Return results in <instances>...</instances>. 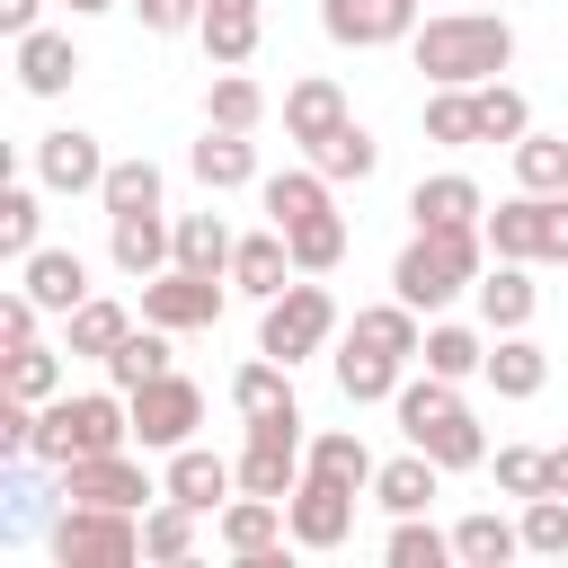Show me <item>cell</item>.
Instances as JSON below:
<instances>
[{
  "label": "cell",
  "instance_id": "27",
  "mask_svg": "<svg viewBox=\"0 0 568 568\" xmlns=\"http://www.w3.org/2000/svg\"><path fill=\"white\" fill-rule=\"evenodd\" d=\"M337 124H346V89H337V80H320V71H311V80H293V89H284V133H293L302 151H311L320 133H337Z\"/></svg>",
  "mask_w": 568,
  "mask_h": 568
},
{
  "label": "cell",
  "instance_id": "4",
  "mask_svg": "<svg viewBox=\"0 0 568 568\" xmlns=\"http://www.w3.org/2000/svg\"><path fill=\"white\" fill-rule=\"evenodd\" d=\"M44 550L62 568H133L142 559V524H133V506H62Z\"/></svg>",
  "mask_w": 568,
  "mask_h": 568
},
{
  "label": "cell",
  "instance_id": "14",
  "mask_svg": "<svg viewBox=\"0 0 568 568\" xmlns=\"http://www.w3.org/2000/svg\"><path fill=\"white\" fill-rule=\"evenodd\" d=\"M36 186H44V195H98V186H106L98 133H80V124L44 133V142H36Z\"/></svg>",
  "mask_w": 568,
  "mask_h": 568
},
{
  "label": "cell",
  "instance_id": "40",
  "mask_svg": "<svg viewBox=\"0 0 568 568\" xmlns=\"http://www.w3.org/2000/svg\"><path fill=\"white\" fill-rule=\"evenodd\" d=\"M426 142H444V151H470L479 142V98L470 89H426Z\"/></svg>",
  "mask_w": 568,
  "mask_h": 568
},
{
  "label": "cell",
  "instance_id": "18",
  "mask_svg": "<svg viewBox=\"0 0 568 568\" xmlns=\"http://www.w3.org/2000/svg\"><path fill=\"white\" fill-rule=\"evenodd\" d=\"M399 435H408L417 453H435L444 470H479V462H488V435H479V417H470L462 399H444L435 417H417V426H399Z\"/></svg>",
  "mask_w": 568,
  "mask_h": 568
},
{
  "label": "cell",
  "instance_id": "30",
  "mask_svg": "<svg viewBox=\"0 0 568 568\" xmlns=\"http://www.w3.org/2000/svg\"><path fill=\"white\" fill-rule=\"evenodd\" d=\"M311 169H320V178H328V186H346V178H355V186H364V178H373V169H382V142H373V133H364V124H355V115H346V124H337V133H320V142H311Z\"/></svg>",
  "mask_w": 568,
  "mask_h": 568
},
{
  "label": "cell",
  "instance_id": "39",
  "mask_svg": "<svg viewBox=\"0 0 568 568\" xmlns=\"http://www.w3.org/2000/svg\"><path fill=\"white\" fill-rule=\"evenodd\" d=\"M204 124H222V133H257V124H266V89H257L248 71H222L213 98H204Z\"/></svg>",
  "mask_w": 568,
  "mask_h": 568
},
{
  "label": "cell",
  "instance_id": "23",
  "mask_svg": "<svg viewBox=\"0 0 568 568\" xmlns=\"http://www.w3.org/2000/svg\"><path fill=\"white\" fill-rule=\"evenodd\" d=\"M408 382V355H390V346H364L355 328H346V346H337V390L355 399V408H373V399H390Z\"/></svg>",
  "mask_w": 568,
  "mask_h": 568
},
{
  "label": "cell",
  "instance_id": "1",
  "mask_svg": "<svg viewBox=\"0 0 568 568\" xmlns=\"http://www.w3.org/2000/svg\"><path fill=\"white\" fill-rule=\"evenodd\" d=\"M408 53H417V71L435 89H479V80H497L515 62V27H506V9H435L408 36Z\"/></svg>",
  "mask_w": 568,
  "mask_h": 568
},
{
  "label": "cell",
  "instance_id": "36",
  "mask_svg": "<svg viewBox=\"0 0 568 568\" xmlns=\"http://www.w3.org/2000/svg\"><path fill=\"white\" fill-rule=\"evenodd\" d=\"M27 462H36V453H18V462H9V479H0V532H36V524H44V506L62 497V479L44 488Z\"/></svg>",
  "mask_w": 568,
  "mask_h": 568
},
{
  "label": "cell",
  "instance_id": "17",
  "mask_svg": "<svg viewBox=\"0 0 568 568\" xmlns=\"http://www.w3.org/2000/svg\"><path fill=\"white\" fill-rule=\"evenodd\" d=\"M302 266H293V240L266 222V231H248L240 248H231V293H248V302H275L284 284H293Z\"/></svg>",
  "mask_w": 568,
  "mask_h": 568
},
{
  "label": "cell",
  "instance_id": "11",
  "mask_svg": "<svg viewBox=\"0 0 568 568\" xmlns=\"http://www.w3.org/2000/svg\"><path fill=\"white\" fill-rule=\"evenodd\" d=\"M213 541H222L240 568H275V550L293 541V524H284V497H248V488H240V497L222 506Z\"/></svg>",
  "mask_w": 568,
  "mask_h": 568
},
{
  "label": "cell",
  "instance_id": "33",
  "mask_svg": "<svg viewBox=\"0 0 568 568\" xmlns=\"http://www.w3.org/2000/svg\"><path fill=\"white\" fill-rule=\"evenodd\" d=\"M0 390H9V399H36V408H44V399H62L71 382H62V355L27 337V346H0Z\"/></svg>",
  "mask_w": 568,
  "mask_h": 568
},
{
  "label": "cell",
  "instance_id": "20",
  "mask_svg": "<svg viewBox=\"0 0 568 568\" xmlns=\"http://www.w3.org/2000/svg\"><path fill=\"white\" fill-rule=\"evenodd\" d=\"M18 284H27L53 320H71V311L89 302V266H80V248H27V257H18Z\"/></svg>",
  "mask_w": 568,
  "mask_h": 568
},
{
  "label": "cell",
  "instance_id": "13",
  "mask_svg": "<svg viewBox=\"0 0 568 568\" xmlns=\"http://www.w3.org/2000/svg\"><path fill=\"white\" fill-rule=\"evenodd\" d=\"M320 27H328V44H355V53L408 44L417 36V0H320Z\"/></svg>",
  "mask_w": 568,
  "mask_h": 568
},
{
  "label": "cell",
  "instance_id": "51",
  "mask_svg": "<svg viewBox=\"0 0 568 568\" xmlns=\"http://www.w3.org/2000/svg\"><path fill=\"white\" fill-rule=\"evenodd\" d=\"M36 320H44V302L18 284V293H0V346H27L36 337Z\"/></svg>",
  "mask_w": 568,
  "mask_h": 568
},
{
  "label": "cell",
  "instance_id": "35",
  "mask_svg": "<svg viewBox=\"0 0 568 568\" xmlns=\"http://www.w3.org/2000/svg\"><path fill=\"white\" fill-rule=\"evenodd\" d=\"M231 222L222 213H178V266H195V275H231Z\"/></svg>",
  "mask_w": 568,
  "mask_h": 568
},
{
  "label": "cell",
  "instance_id": "15",
  "mask_svg": "<svg viewBox=\"0 0 568 568\" xmlns=\"http://www.w3.org/2000/svg\"><path fill=\"white\" fill-rule=\"evenodd\" d=\"M408 222L417 231H470V222H488V195H479V178L444 169V178H417L408 186Z\"/></svg>",
  "mask_w": 568,
  "mask_h": 568
},
{
  "label": "cell",
  "instance_id": "53",
  "mask_svg": "<svg viewBox=\"0 0 568 568\" xmlns=\"http://www.w3.org/2000/svg\"><path fill=\"white\" fill-rule=\"evenodd\" d=\"M36 9H44V0H0V36H27V27H36Z\"/></svg>",
  "mask_w": 568,
  "mask_h": 568
},
{
  "label": "cell",
  "instance_id": "32",
  "mask_svg": "<svg viewBox=\"0 0 568 568\" xmlns=\"http://www.w3.org/2000/svg\"><path fill=\"white\" fill-rule=\"evenodd\" d=\"M488 382H497V399H541V382H550V355H541L524 328H506V337L488 346Z\"/></svg>",
  "mask_w": 568,
  "mask_h": 568
},
{
  "label": "cell",
  "instance_id": "21",
  "mask_svg": "<svg viewBox=\"0 0 568 568\" xmlns=\"http://www.w3.org/2000/svg\"><path fill=\"white\" fill-rule=\"evenodd\" d=\"M18 44V89L27 98H62L71 80H80V53H71V36H53V27H27V36H9Z\"/></svg>",
  "mask_w": 568,
  "mask_h": 568
},
{
  "label": "cell",
  "instance_id": "2",
  "mask_svg": "<svg viewBox=\"0 0 568 568\" xmlns=\"http://www.w3.org/2000/svg\"><path fill=\"white\" fill-rule=\"evenodd\" d=\"M133 444V399L106 382V390H62L36 408V462L44 470H71L89 453H124Z\"/></svg>",
  "mask_w": 568,
  "mask_h": 568
},
{
  "label": "cell",
  "instance_id": "45",
  "mask_svg": "<svg viewBox=\"0 0 568 568\" xmlns=\"http://www.w3.org/2000/svg\"><path fill=\"white\" fill-rule=\"evenodd\" d=\"M470 98H479V142H524V133H532V106H524V89H506V80H479Z\"/></svg>",
  "mask_w": 568,
  "mask_h": 568
},
{
  "label": "cell",
  "instance_id": "19",
  "mask_svg": "<svg viewBox=\"0 0 568 568\" xmlns=\"http://www.w3.org/2000/svg\"><path fill=\"white\" fill-rule=\"evenodd\" d=\"M106 257H115L124 275H160V266H178V222H160V213H115V222H106Z\"/></svg>",
  "mask_w": 568,
  "mask_h": 568
},
{
  "label": "cell",
  "instance_id": "44",
  "mask_svg": "<svg viewBox=\"0 0 568 568\" xmlns=\"http://www.w3.org/2000/svg\"><path fill=\"white\" fill-rule=\"evenodd\" d=\"M151 373H169V328H151V320H142V328L106 355V382H115V390H142Z\"/></svg>",
  "mask_w": 568,
  "mask_h": 568
},
{
  "label": "cell",
  "instance_id": "42",
  "mask_svg": "<svg viewBox=\"0 0 568 568\" xmlns=\"http://www.w3.org/2000/svg\"><path fill=\"white\" fill-rule=\"evenodd\" d=\"M195 36H204V53H213L222 71H240V62L257 53V9H204Z\"/></svg>",
  "mask_w": 568,
  "mask_h": 568
},
{
  "label": "cell",
  "instance_id": "41",
  "mask_svg": "<svg viewBox=\"0 0 568 568\" xmlns=\"http://www.w3.org/2000/svg\"><path fill=\"white\" fill-rule=\"evenodd\" d=\"M417 364H426V373H444V382H470V373H488V346H479L470 328L435 320V328H426V346H417Z\"/></svg>",
  "mask_w": 568,
  "mask_h": 568
},
{
  "label": "cell",
  "instance_id": "50",
  "mask_svg": "<svg viewBox=\"0 0 568 568\" xmlns=\"http://www.w3.org/2000/svg\"><path fill=\"white\" fill-rule=\"evenodd\" d=\"M497 488H506V497H541V488H550V453H532V444H497Z\"/></svg>",
  "mask_w": 568,
  "mask_h": 568
},
{
  "label": "cell",
  "instance_id": "38",
  "mask_svg": "<svg viewBox=\"0 0 568 568\" xmlns=\"http://www.w3.org/2000/svg\"><path fill=\"white\" fill-rule=\"evenodd\" d=\"M515 186L524 195H568V133H524L515 142Z\"/></svg>",
  "mask_w": 568,
  "mask_h": 568
},
{
  "label": "cell",
  "instance_id": "49",
  "mask_svg": "<svg viewBox=\"0 0 568 568\" xmlns=\"http://www.w3.org/2000/svg\"><path fill=\"white\" fill-rule=\"evenodd\" d=\"M524 550H541V559H568V497H524Z\"/></svg>",
  "mask_w": 568,
  "mask_h": 568
},
{
  "label": "cell",
  "instance_id": "28",
  "mask_svg": "<svg viewBox=\"0 0 568 568\" xmlns=\"http://www.w3.org/2000/svg\"><path fill=\"white\" fill-rule=\"evenodd\" d=\"M257 204H266V222H275V231H293V222H320V213H337V204H328V178H320V169H284V178H257Z\"/></svg>",
  "mask_w": 568,
  "mask_h": 568
},
{
  "label": "cell",
  "instance_id": "31",
  "mask_svg": "<svg viewBox=\"0 0 568 568\" xmlns=\"http://www.w3.org/2000/svg\"><path fill=\"white\" fill-rule=\"evenodd\" d=\"M124 337H133V311H124V302H98V293L62 320V355H98V364H106Z\"/></svg>",
  "mask_w": 568,
  "mask_h": 568
},
{
  "label": "cell",
  "instance_id": "12",
  "mask_svg": "<svg viewBox=\"0 0 568 568\" xmlns=\"http://www.w3.org/2000/svg\"><path fill=\"white\" fill-rule=\"evenodd\" d=\"M53 479H62V506H133V515H142V497H160L133 453H89V462H71V470H53Z\"/></svg>",
  "mask_w": 568,
  "mask_h": 568
},
{
  "label": "cell",
  "instance_id": "5",
  "mask_svg": "<svg viewBox=\"0 0 568 568\" xmlns=\"http://www.w3.org/2000/svg\"><path fill=\"white\" fill-rule=\"evenodd\" d=\"M337 337V302H328V284H311V275H293L275 302H266V320H257V355H275V364H302V355H320Z\"/></svg>",
  "mask_w": 568,
  "mask_h": 568
},
{
  "label": "cell",
  "instance_id": "7",
  "mask_svg": "<svg viewBox=\"0 0 568 568\" xmlns=\"http://www.w3.org/2000/svg\"><path fill=\"white\" fill-rule=\"evenodd\" d=\"M133 399V444L142 453H178V444H195V426H204V390L186 382V373H151L142 390H124Z\"/></svg>",
  "mask_w": 568,
  "mask_h": 568
},
{
  "label": "cell",
  "instance_id": "6",
  "mask_svg": "<svg viewBox=\"0 0 568 568\" xmlns=\"http://www.w3.org/2000/svg\"><path fill=\"white\" fill-rule=\"evenodd\" d=\"M479 231H488V248H497V257H524V266H568V195H506Z\"/></svg>",
  "mask_w": 568,
  "mask_h": 568
},
{
  "label": "cell",
  "instance_id": "9",
  "mask_svg": "<svg viewBox=\"0 0 568 568\" xmlns=\"http://www.w3.org/2000/svg\"><path fill=\"white\" fill-rule=\"evenodd\" d=\"M240 488H248V497H293V488H302V417L248 426V444H240Z\"/></svg>",
  "mask_w": 568,
  "mask_h": 568
},
{
  "label": "cell",
  "instance_id": "10",
  "mask_svg": "<svg viewBox=\"0 0 568 568\" xmlns=\"http://www.w3.org/2000/svg\"><path fill=\"white\" fill-rule=\"evenodd\" d=\"M284 524H293V550H346V532H355V488L302 470V488L284 497Z\"/></svg>",
  "mask_w": 568,
  "mask_h": 568
},
{
  "label": "cell",
  "instance_id": "8",
  "mask_svg": "<svg viewBox=\"0 0 568 568\" xmlns=\"http://www.w3.org/2000/svg\"><path fill=\"white\" fill-rule=\"evenodd\" d=\"M222 284H231V275L160 266V275H142V320H151V328H169V337H186V328H213V320H222Z\"/></svg>",
  "mask_w": 568,
  "mask_h": 568
},
{
  "label": "cell",
  "instance_id": "25",
  "mask_svg": "<svg viewBox=\"0 0 568 568\" xmlns=\"http://www.w3.org/2000/svg\"><path fill=\"white\" fill-rule=\"evenodd\" d=\"M186 169L204 178V195H231V186H257V142H248V133H222V124H204V142L186 151Z\"/></svg>",
  "mask_w": 568,
  "mask_h": 568
},
{
  "label": "cell",
  "instance_id": "26",
  "mask_svg": "<svg viewBox=\"0 0 568 568\" xmlns=\"http://www.w3.org/2000/svg\"><path fill=\"white\" fill-rule=\"evenodd\" d=\"M435 488H444V462H435V453H417V444H408L399 462H382V470H373V497H382L390 515H426V506H435Z\"/></svg>",
  "mask_w": 568,
  "mask_h": 568
},
{
  "label": "cell",
  "instance_id": "48",
  "mask_svg": "<svg viewBox=\"0 0 568 568\" xmlns=\"http://www.w3.org/2000/svg\"><path fill=\"white\" fill-rule=\"evenodd\" d=\"M284 240H293V266H302V275H328V266L346 257V222H337V213H320V222H293Z\"/></svg>",
  "mask_w": 568,
  "mask_h": 568
},
{
  "label": "cell",
  "instance_id": "43",
  "mask_svg": "<svg viewBox=\"0 0 568 568\" xmlns=\"http://www.w3.org/2000/svg\"><path fill=\"white\" fill-rule=\"evenodd\" d=\"M98 204H106V222H115V213H160V169H151V160H106Z\"/></svg>",
  "mask_w": 568,
  "mask_h": 568
},
{
  "label": "cell",
  "instance_id": "3",
  "mask_svg": "<svg viewBox=\"0 0 568 568\" xmlns=\"http://www.w3.org/2000/svg\"><path fill=\"white\" fill-rule=\"evenodd\" d=\"M488 257V231L470 222V231H417L408 248H399V266H390V293L399 302H417V311H444V302H462V293H479V266Z\"/></svg>",
  "mask_w": 568,
  "mask_h": 568
},
{
  "label": "cell",
  "instance_id": "46",
  "mask_svg": "<svg viewBox=\"0 0 568 568\" xmlns=\"http://www.w3.org/2000/svg\"><path fill=\"white\" fill-rule=\"evenodd\" d=\"M36 231H44V186H0V257L44 248Z\"/></svg>",
  "mask_w": 568,
  "mask_h": 568
},
{
  "label": "cell",
  "instance_id": "34",
  "mask_svg": "<svg viewBox=\"0 0 568 568\" xmlns=\"http://www.w3.org/2000/svg\"><path fill=\"white\" fill-rule=\"evenodd\" d=\"M524 550V524H506V515H462L453 524V559L462 568H506Z\"/></svg>",
  "mask_w": 568,
  "mask_h": 568
},
{
  "label": "cell",
  "instance_id": "54",
  "mask_svg": "<svg viewBox=\"0 0 568 568\" xmlns=\"http://www.w3.org/2000/svg\"><path fill=\"white\" fill-rule=\"evenodd\" d=\"M550 497H568V444H550Z\"/></svg>",
  "mask_w": 568,
  "mask_h": 568
},
{
  "label": "cell",
  "instance_id": "55",
  "mask_svg": "<svg viewBox=\"0 0 568 568\" xmlns=\"http://www.w3.org/2000/svg\"><path fill=\"white\" fill-rule=\"evenodd\" d=\"M62 9H71V18H98V9H115V0H62Z\"/></svg>",
  "mask_w": 568,
  "mask_h": 568
},
{
  "label": "cell",
  "instance_id": "22",
  "mask_svg": "<svg viewBox=\"0 0 568 568\" xmlns=\"http://www.w3.org/2000/svg\"><path fill=\"white\" fill-rule=\"evenodd\" d=\"M532 311H541V284H532V266H524V257H497V266L479 275V320L506 337V328H532Z\"/></svg>",
  "mask_w": 568,
  "mask_h": 568
},
{
  "label": "cell",
  "instance_id": "29",
  "mask_svg": "<svg viewBox=\"0 0 568 568\" xmlns=\"http://www.w3.org/2000/svg\"><path fill=\"white\" fill-rule=\"evenodd\" d=\"M302 470H311V479H337V488H373V470H382V462L364 453V435H355V426H328V435H311V444H302Z\"/></svg>",
  "mask_w": 568,
  "mask_h": 568
},
{
  "label": "cell",
  "instance_id": "37",
  "mask_svg": "<svg viewBox=\"0 0 568 568\" xmlns=\"http://www.w3.org/2000/svg\"><path fill=\"white\" fill-rule=\"evenodd\" d=\"M142 559H160V568H186V559H195V506L160 497V506L142 515Z\"/></svg>",
  "mask_w": 568,
  "mask_h": 568
},
{
  "label": "cell",
  "instance_id": "16",
  "mask_svg": "<svg viewBox=\"0 0 568 568\" xmlns=\"http://www.w3.org/2000/svg\"><path fill=\"white\" fill-rule=\"evenodd\" d=\"M231 488H240V462H222V453H204V444H178V453H169L160 497H178V506L213 515V506H231Z\"/></svg>",
  "mask_w": 568,
  "mask_h": 568
},
{
  "label": "cell",
  "instance_id": "47",
  "mask_svg": "<svg viewBox=\"0 0 568 568\" xmlns=\"http://www.w3.org/2000/svg\"><path fill=\"white\" fill-rule=\"evenodd\" d=\"M382 559H390V568H444V559H453V532H435L426 515H399L390 541H382Z\"/></svg>",
  "mask_w": 568,
  "mask_h": 568
},
{
  "label": "cell",
  "instance_id": "24",
  "mask_svg": "<svg viewBox=\"0 0 568 568\" xmlns=\"http://www.w3.org/2000/svg\"><path fill=\"white\" fill-rule=\"evenodd\" d=\"M231 408H240V426H266V417H302V399H293V364H275V355L240 364V373H231Z\"/></svg>",
  "mask_w": 568,
  "mask_h": 568
},
{
  "label": "cell",
  "instance_id": "52",
  "mask_svg": "<svg viewBox=\"0 0 568 568\" xmlns=\"http://www.w3.org/2000/svg\"><path fill=\"white\" fill-rule=\"evenodd\" d=\"M133 9H142V27H151V36H186V27L204 18V0H133Z\"/></svg>",
  "mask_w": 568,
  "mask_h": 568
}]
</instances>
